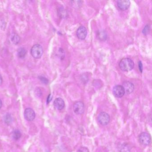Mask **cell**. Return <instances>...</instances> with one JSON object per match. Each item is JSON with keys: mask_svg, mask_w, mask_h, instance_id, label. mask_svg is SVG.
<instances>
[{"mask_svg": "<svg viewBox=\"0 0 152 152\" xmlns=\"http://www.w3.org/2000/svg\"><path fill=\"white\" fill-rule=\"evenodd\" d=\"M134 63L133 61L129 58H124L119 62V67L124 71H130L132 70Z\"/></svg>", "mask_w": 152, "mask_h": 152, "instance_id": "1", "label": "cell"}, {"mask_svg": "<svg viewBox=\"0 0 152 152\" xmlns=\"http://www.w3.org/2000/svg\"><path fill=\"white\" fill-rule=\"evenodd\" d=\"M31 54L33 58L36 59L41 58L43 53V50L39 44H35L33 45L31 49Z\"/></svg>", "mask_w": 152, "mask_h": 152, "instance_id": "2", "label": "cell"}, {"mask_svg": "<svg viewBox=\"0 0 152 152\" xmlns=\"http://www.w3.org/2000/svg\"><path fill=\"white\" fill-rule=\"evenodd\" d=\"M138 139L140 144L145 146L149 145L151 142V136L148 133L146 132L140 133L138 137Z\"/></svg>", "mask_w": 152, "mask_h": 152, "instance_id": "3", "label": "cell"}, {"mask_svg": "<svg viewBox=\"0 0 152 152\" xmlns=\"http://www.w3.org/2000/svg\"><path fill=\"white\" fill-rule=\"evenodd\" d=\"M109 115L107 113L101 112L99 114L98 117V120L99 123L102 126H106L110 121Z\"/></svg>", "mask_w": 152, "mask_h": 152, "instance_id": "4", "label": "cell"}, {"mask_svg": "<svg viewBox=\"0 0 152 152\" xmlns=\"http://www.w3.org/2000/svg\"><path fill=\"white\" fill-rule=\"evenodd\" d=\"M73 110L76 114H83L84 112V104L81 101L75 102L73 105Z\"/></svg>", "mask_w": 152, "mask_h": 152, "instance_id": "5", "label": "cell"}, {"mask_svg": "<svg viewBox=\"0 0 152 152\" xmlns=\"http://www.w3.org/2000/svg\"><path fill=\"white\" fill-rule=\"evenodd\" d=\"M113 92V95L117 98H121L125 94L123 87L121 85H116L114 87Z\"/></svg>", "mask_w": 152, "mask_h": 152, "instance_id": "6", "label": "cell"}, {"mask_svg": "<svg viewBox=\"0 0 152 152\" xmlns=\"http://www.w3.org/2000/svg\"><path fill=\"white\" fill-rule=\"evenodd\" d=\"M24 117L27 121H33L35 118V111L31 108H27L24 111Z\"/></svg>", "mask_w": 152, "mask_h": 152, "instance_id": "7", "label": "cell"}, {"mask_svg": "<svg viewBox=\"0 0 152 152\" xmlns=\"http://www.w3.org/2000/svg\"><path fill=\"white\" fill-rule=\"evenodd\" d=\"M87 33V30L86 28L83 26H81L77 30L76 35L79 39L84 40L86 39Z\"/></svg>", "mask_w": 152, "mask_h": 152, "instance_id": "8", "label": "cell"}, {"mask_svg": "<svg viewBox=\"0 0 152 152\" xmlns=\"http://www.w3.org/2000/svg\"><path fill=\"white\" fill-rule=\"evenodd\" d=\"M122 87H123L125 93L126 94H130L132 93L134 89V86L131 82L126 81L123 83Z\"/></svg>", "mask_w": 152, "mask_h": 152, "instance_id": "9", "label": "cell"}, {"mask_svg": "<svg viewBox=\"0 0 152 152\" xmlns=\"http://www.w3.org/2000/svg\"><path fill=\"white\" fill-rule=\"evenodd\" d=\"M117 5L121 10H127L130 5V2L128 0H119L117 1Z\"/></svg>", "mask_w": 152, "mask_h": 152, "instance_id": "10", "label": "cell"}, {"mask_svg": "<svg viewBox=\"0 0 152 152\" xmlns=\"http://www.w3.org/2000/svg\"><path fill=\"white\" fill-rule=\"evenodd\" d=\"M54 105L55 109L58 110H62L65 107V102L63 99L61 98H57L54 100Z\"/></svg>", "mask_w": 152, "mask_h": 152, "instance_id": "11", "label": "cell"}, {"mask_svg": "<svg viewBox=\"0 0 152 152\" xmlns=\"http://www.w3.org/2000/svg\"><path fill=\"white\" fill-rule=\"evenodd\" d=\"M11 41L14 44H18L20 41V38L19 36L16 34H13L10 37Z\"/></svg>", "mask_w": 152, "mask_h": 152, "instance_id": "12", "label": "cell"}, {"mask_svg": "<svg viewBox=\"0 0 152 152\" xmlns=\"http://www.w3.org/2000/svg\"><path fill=\"white\" fill-rule=\"evenodd\" d=\"M97 36L98 39H100L101 40H105L107 39V34L104 31H99L97 33Z\"/></svg>", "mask_w": 152, "mask_h": 152, "instance_id": "13", "label": "cell"}, {"mask_svg": "<svg viewBox=\"0 0 152 152\" xmlns=\"http://www.w3.org/2000/svg\"><path fill=\"white\" fill-rule=\"evenodd\" d=\"M26 54V50L24 48H21L18 49V55L20 58L25 57Z\"/></svg>", "mask_w": 152, "mask_h": 152, "instance_id": "14", "label": "cell"}, {"mask_svg": "<svg viewBox=\"0 0 152 152\" xmlns=\"http://www.w3.org/2000/svg\"><path fill=\"white\" fill-rule=\"evenodd\" d=\"M12 136L14 139L18 140L21 137L22 134H21V132L18 130H15L12 132Z\"/></svg>", "mask_w": 152, "mask_h": 152, "instance_id": "15", "label": "cell"}, {"mask_svg": "<svg viewBox=\"0 0 152 152\" xmlns=\"http://www.w3.org/2000/svg\"><path fill=\"white\" fill-rule=\"evenodd\" d=\"M4 121L6 124H10V123L12 121V117H11L10 115L7 114L6 116L5 117Z\"/></svg>", "mask_w": 152, "mask_h": 152, "instance_id": "16", "label": "cell"}, {"mask_svg": "<svg viewBox=\"0 0 152 152\" xmlns=\"http://www.w3.org/2000/svg\"><path fill=\"white\" fill-rule=\"evenodd\" d=\"M72 4L73 6L75 7V8H79L80 6H81L82 5V1H72Z\"/></svg>", "mask_w": 152, "mask_h": 152, "instance_id": "17", "label": "cell"}, {"mask_svg": "<svg viewBox=\"0 0 152 152\" xmlns=\"http://www.w3.org/2000/svg\"><path fill=\"white\" fill-rule=\"evenodd\" d=\"M149 26H148V25H147V26L145 27L143 31V33L144 35H147L148 33L149 32Z\"/></svg>", "mask_w": 152, "mask_h": 152, "instance_id": "18", "label": "cell"}, {"mask_svg": "<svg viewBox=\"0 0 152 152\" xmlns=\"http://www.w3.org/2000/svg\"><path fill=\"white\" fill-rule=\"evenodd\" d=\"M40 79H41L43 83H44L45 84H48V80L46 78H44L43 77H40Z\"/></svg>", "mask_w": 152, "mask_h": 152, "instance_id": "19", "label": "cell"}, {"mask_svg": "<svg viewBox=\"0 0 152 152\" xmlns=\"http://www.w3.org/2000/svg\"><path fill=\"white\" fill-rule=\"evenodd\" d=\"M138 65H139L140 71V72L142 73V71H143V65H142V63L141 61L139 62Z\"/></svg>", "mask_w": 152, "mask_h": 152, "instance_id": "20", "label": "cell"}, {"mask_svg": "<svg viewBox=\"0 0 152 152\" xmlns=\"http://www.w3.org/2000/svg\"><path fill=\"white\" fill-rule=\"evenodd\" d=\"M2 82H3V79H2V77L1 75L0 74V86H1L2 84Z\"/></svg>", "mask_w": 152, "mask_h": 152, "instance_id": "21", "label": "cell"}, {"mask_svg": "<svg viewBox=\"0 0 152 152\" xmlns=\"http://www.w3.org/2000/svg\"><path fill=\"white\" fill-rule=\"evenodd\" d=\"M2 106V102L1 100H0V109H1Z\"/></svg>", "mask_w": 152, "mask_h": 152, "instance_id": "22", "label": "cell"}]
</instances>
